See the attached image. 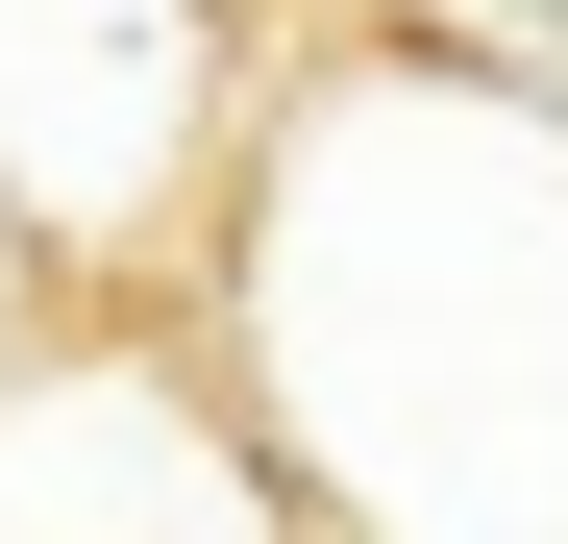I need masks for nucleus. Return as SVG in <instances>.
Masks as SVG:
<instances>
[{"label": "nucleus", "mask_w": 568, "mask_h": 544, "mask_svg": "<svg viewBox=\"0 0 568 544\" xmlns=\"http://www.w3.org/2000/svg\"><path fill=\"white\" fill-rule=\"evenodd\" d=\"M247 50L272 26H223V0H0V223L50 248V298H173L199 272Z\"/></svg>", "instance_id": "2"}, {"label": "nucleus", "mask_w": 568, "mask_h": 544, "mask_svg": "<svg viewBox=\"0 0 568 544\" xmlns=\"http://www.w3.org/2000/svg\"><path fill=\"white\" fill-rule=\"evenodd\" d=\"M26 322H50V248H26V223H0V346H26Z\"/></svg>", "instance_id": "5"}, {"label": "nucleus", "mask_w": 568, "mask_h": 544, "mask_svg": "<svg viewBox=\"0 0 568 544\" xmlns=\"http://www.w3.org/2000/svg\"><path fill=\"white\" fill-rule=\"evenodd\" d=\"M0 544H297V495L173 298H50L0 346Z\"/></svg>", "instance_id": "3"}, {"label": "nucleus", "mask_w": 568, "mask_h": 544, "mask_svg": "<svg viewBox=\"0 0 568 544\" xmlns=\"http://www.w3.org/2000/svg\"><path fill=\"white\" fill-rule=\"evenodd\" d=\"M371 26H469V50H568V0H371Z\"/></svg>", "instance_id": "4"}, {"label": "nucleus", "mask_w": 568, "mask_h": 544, "mask_svg": "<svg viewBox=\"0 0 568 544\" xmlns=\"http://www.w3.org/2000/svg\"><path fill=\"white\" fill-rule=\"evenodd\" d=\"M173 322L297 544H568V50L272 26Z\"/></svg>", "instance_id": "1"}]
</instances>
